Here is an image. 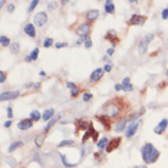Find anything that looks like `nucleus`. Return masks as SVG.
Instances as JSON below:
<instances>
[{"label":"nucleus","instance_id":"c756f323","mask_svg":"<svg viewBox=\"0 0 168 168\" xmlns=\"http://www.w3.org/2000/svg\"><path fill=\"white\" fill-rule=\"evenodd\" d=\"M59 118H60V116H57L56 118H52V119H50V121H49V123H48V124L45 126L44 130H45V132H49V129H50V128H51V127H52V126H54V124L56 123V121H57Z\"/></svg>","mask_w":168,"mask_h":168},{"label":"nucleus","instance_id":"2f4dec72","mask_svg":"<svg viewBox=\"0 0 168 168\" xmlns=\"http://www.w3.org/2000/svg\"><path fill=\"white\" fill-rule=\"evenodd\" d=\"M74 140H62L61 143H59V147H63V146H68V145H73Z\"/></svg>","mask_w":168,"mask_h":168},{"label":"nucleus","instance_id":"b1692460","mask_svg":"<svg viewBox=\"0 0 168 168\" xmlns=\"http://www.w3.org/2000/svg\"><path fill=\"white\" fill-rule=\"evenodd\" d=\"M29 117H31V119H32V121H35V122H37V121H39L43 116L40 115V112H39L38 110H34V111H32V112H31Z\"/></svg>","mask_w":168,"mask_h":168},{"label":"nucleus","instance_id":"aec40b11","mask_svg":"<svg viewBox=\"0 0 168 168\" xmlns=\"http://www.w3.org/2000/svg\"><path fill=\"white\" fill-rule=\"evenodd\" d=\"M55 115V110L54 109H48L43 112V121H50L52 119V116Z\"/></svg>","mask_w":168,"mask_h":168},{"label":"nucleus","instance_id":"a19ab883","mask_svg":"<svg viewBox=\"0 0 168 168\" xmlns=\"http://www.w3.org/2000/svg\"><path fill=\"white\" fill-rule=\"evenodd\" d=\"M162 18H163V20H167V18H168V8H166V9L162 11Z\"/></svg>","mask_w":168,"mask_h":168},{"label":"nucleus","instance_id":"423d86ee","mask_svg":"<svg viewBox=\"0 0 168 168\" xmlns=\"http://www.w3.org/2000/svg\"><path fill=\"white\" fill-rule=\"evenodd\" d=\"M139 124H140V121H135V122L129 123V126H128L127 129H126V136H127V138H132V136L136 133V130H138V128H139Z\"/></svg>","mask_w":168,"mask_h":168},{"label":"nucleus","instance_id":"6e6d98bb","mask_svg":"<svg viewBox=\"0 0 168 168\" xmlns=\"http://www.w3.org/2000/svg\"><path fill=\"white\" fill-rule=\"evenodd\" d=\"M167 74H168V69H167Z\"/></svg>","mask_w":168,"mask_h":168},{"label":"nucleus","instance_id":"4be33fe9","mask_svg":"<svg viewBox=\"0 0 168 168\" xmlns=\"http://www.w3.org/2000/svg\"><path fill=\"white\" fill-rule=\"evenodd\" d=\"M109 143H110V141H109L107 138H101V139H99V141L96 143V145H98V147H99L100 150H104V149L107 147Z\"/></svg>","mask_w":168,"mask_h":168},{"label":"nucleus","instance_id":"a211bd4d","mask_svg":"<svg viewBox=\"0 0 168 168\" xmlns=\"http://www.w3.org/2000/svg\"><path fill=\"white\" fill-rule=\"evenodd\" d=\"M96 132H95V129H94V127H93V123L90 124V127L86 130V134L83 135V138H82V143H86L90 136H94V134H95Z\"/></svg>","mask_w":168,"mask_h":168},{"label":"nucleus","instance_id":"58836bf2","mask_svg":"<svg viewBox=\"0 0 168 168\" xmlns=\"http://www.w3.org/2000/svg\"><path fill=\"white\" fill-rule=\"evenodd\" d=\"M67 45H68L67 43H56V44H55V48H56V49H61V48H66Z\"/></svg>","mask_w":168,"mask_h":168},{"label":"nucleus","instance_id":"393cba45","mask_svg":"<svg viewBox=\"0 0 168 168\" xmlns=\"http://www.w3.org/2000/svg\"><path fill=\"white\" fill-rule=\"evenodd\" d=\"M21 146H23V141H14L10 146H9V152H12V151H15L17 147H21Z\"/></svg>","mask_w":168,"mask_h":168},{"label":"nucleus","instance_id":"7c9ffc66","mask_svg":"<svg viewBox=\"0 0 168 168\" xmlns=\"http://www.w3.org/2000/svg\"><path fill=\"white\" fill-rule=\"evenodd\" d=\"M84 46H86L87 49H90L93 46V40H92V38L89 35L84 38Z\"/></svg>","mask_w":168,"mask_h":168},{"label":"nucleus","instance_id":"ea45409f","mask_svg":"<svg viewBox=\"0 0 168 168\" xmlns=\"http://www.w3.org/2000/svg\"><path fill=\"white\" fill-rule=\"evenodd\" d=\"M111 69H112V65H111V63H106V65L104 66V71H105V72H111Z\"/></svg>","mask_w":168,"mask_h":168},{"label":"nucleus","instance_id":"603ef678","mask_svg":"<svg viewBox=\"0 0 168 168\" xmlns=\"http://www.w3.org/2000/svg\"><path fill=\"white\" fill-rule=\"evenodd\" d=\"M4 4H5V2H4V0H2V2H0V6L3 8V6H4Z\"/></svg>","mask_w":168,"mask_h":168},{"label":"nucleus","instance_id":"20e7f679","mask_svg":"<svg viewBox=\"0 0 168 168\" xmlns=\"http://www.w3.org/2000/svg\"><path fill=\"white\" fill-rule=\"evenodd\" d=\"M146 16H141V15H138V14H134L132 15V17L128 20V25L129 26H143L145 22H146Z\"/></svg>","mask_w":168,"mask_h":168},{"label":"nucleus","instance_id":"3c124183","mask_svg":"<svg viewBox=\"0 0 168 168\" xmlns=\"http://www.w3.org/2000/svg\"><path fill=\"white\" fill-rule=\"evenodd\" d=\"M98 136H99V133H98V132H96V133H95V134H94V136H93V140H94V141H96V143H98V141H99V140H98Z\"/></svg>","mask_w":168,"mask_h":168},{"label":"nucleus","instance_id":"9d476101","mask_svg":"<svg viewBox=\"0 0 168 168\" xmlns=\"http://www.w3.org/2000/svg\"><path fill=\"white\" fill-rule=\"evenodd\" d=\"M17 127H18L20 130H27V129H29V128L33 127V121L31 118H25V119H22V121L18 122Z\"/></svg>","mask_w":168,"mask_h":168},{"label":"nucleus","instance_id":"1a4fd4ad","mask_svg":"<svg viewBox=\"0 0 168 168\" xmlns=\"http://www.w3.org/2000/svg\"><path fill=\"white\" fill-rule=\"evenodd\" d=\"M99 119V122L104 126L105 130H110L111 129V118L107 115H102V116H98L96 117Z\"/></svg>","mask_w":168,"mask_h":168},{"label":"nucleus","instance_id":"4468645a","mask_svg":"<svg viewBox=\"0 0 168 168\" xmlns=\"http://www.w3.org/2000/svg\"><path fill=\"white\" fill-rule=\"evenodd\" d=\"M119 112H121V107H119L118 105L110 104V107H109V110H107V116H109L110 118H112V117H116V116H117Z\"/></svg>","mask_w":168,"mask_h":168},{"label":"nucleus","instance_id":"9b49d317","mask_svg":"<svg viewBox=\"0 0 168 168\" xmlns=\"http://www.w3.org/2000/svg\"><path fill=\"white\" fill-rule=\"evenodd\" d=\"M167 126H168V119H167V118H163L162 121H160V123H158V124L156 126V128L153 129L155 134H163V132L166 130Z\"/></svg>","mask_w":168,"mask_h":168},{"label":"nucleus","instance_id":"5701e85b","mask_svg":"<svg viewBox=\"0 0 168 168\" xmlns=\"http://www.w3.org/2000/svg\"><path fill=\"white\" fill-rule=\"evenodd\" d=\"M127 122H128L127 119H122V121H119V122L115 126V130H116V132H118V133H119V132H122V130H124Z\"/></svg>","mask_w":168,"mask_h":168},{"label":"nucleus","instance_id":"f704fd0d","mask_svg":"<svg viewBox=\"0 0 168 168\" xmlns=\"http://www.w3.org/2000/svg\"><path fill=\"white\" fill-rule=\"evenodd\" d=\"M92 99H93V94H90V93H84V94H83V101L88 102V101H90Z\"/></svg>","mask_w":168,"mask_h":168},{"label":"nucleus","instance_id":"cd10ccee","mask_svg":"<svg viewBox=\"0 0 168 168\" xmlns=\"http://www.w3.org/2000/svg\"><path fill=\"white\" fill-rule=\"evenodd\" d=\"M60 157H61V160H62V163L65 164V167L66 168H72V167H76V163H68L67 162V158H66V155H60Z\"/></svg>","mask_w":168,"mask_h":168},{"label":"nucleus","instance_id":"6ab92c4d","mask_svg":"<svg viewBox=\"0 0 168 168\" xmlns=\"http://www.w3.org/2000/svg\"><path fill=\"white\" fill-rule=\"evenodd\" d=\"M38 54H39V49H38V48L33 49V50L31 51V54H29L28 56H26V61H27V62H32V61L38 60Z\"/></svg>","mask_w":168,"mask_h":168},{"label":"nucleus","instance_id":"dca6fc26","mask_svg":"<svg viewBox=\"0 0 168 168\" xmlns=\"http://www.w3.org/2000/svg\"><path fill=\"white\" fill-rule=\"evenodd\" d=\"M86 17H87L88 22H94V21L99 17V10H96V9L89 10V11L86 14Z\"/></svg>","mask_w":168,"mask_h":168},{"label":"nucleus","instance_id":"6e6552de","mask_svg":"<svg viewBox=\"0 0 168 168\" xmlns=\"http://www.w3.org/2000/svg\"><path fill=\"white\" fill-rule=\"evenodd\" d=\"M18 95H20V92H4L0 95V101L12 100V99H16Z\"/></svg>","mask_w":168,"mask_h":168},{"label":"nucleus","instance_id":"4c0bfd02","mask_svg":"<svg viewBox=\"0 0 168 168\" xmlns=\"http://www.w3.org/2000/svg\"><path fill=\"white\" fill-rule=\"evenodd\" d=\"M57 8V3H49L48 4V9L49 10H55Z\"/></svg>","mask_w":168,"mask_h":168},{"label":"nucleus","instance_id":"37998d69","mask_svg":"<svg viewBox=\"0 0 168 168\" xmlns=\"http://www.w3.org/2000/svg\"><path fill=\"white\" fill-rule=\"evenodd\" d=\"M129 83H130V77H126L122 80V86H126V84H129Z\"/></svg>","mask_w":168,"mask_h":168},{"label":"nucleus","instance_id":"c85d7f7f","mask_svg":"<svg viewBox=\"0 0 168 168\" xmlns=\"http://www.w3.org/2000/svg\"><path fill=\"white\" fill-rule=\"evenodd\" d=\"M10 49H11V52H14V54H18V52H20V43L14 42V43L10 45Z\"/></svg>","mask_w":168,"mask_h":168},{"label":"nucleus","instance_id":"c9c22d12","mask_svg":"<svg viewBox=\"0 0 168 168\" xmlns=\"http://www.w3.org/2000/svg\"><path fill=\"white\" fill-rule=\"evenodd\" d=\"M6 80V73L4 71H0V83H5Z\"/></svg>","mask_w":168,"mask_h":168},{"label":"nucleus","instance_id":"0eeeda50","mask_svg":"<svg viewBox=\"0 0 168 168\" xmlns=\"http://www.w3.org/2000/svg\"><path fill=\"white\" fill-rule=\"evenodd\" d=\"M104 73H105V71H104V68H96L94 72H92V74H90V82L92 83H96L98 80H100L101 78H102V76H104Z\"/></svg>","mask_w":168,"mask_h":168},{"label":"nucleus","instance_id":"72a5a7b5","mask_svg":"<svg viewBox=\"0 0 168 168\" xmlns=\"http://www.w3.org/2000/svg\"><path fill=\"white\" fill-rule=\"evenodd\" d=\"M38 4H39L38 0H33V2H31V5H29V8H28V12H32V11L37 8Z\"/></svg>","mask_w":168,"mask_h":168},{"label":"nucleus","instance_id":"09e8293b","mask_svg":"<svg viewBox=\"0 0 168 168\" xmlns=\"http://www.w3.org/2000/svg\"><path fill=\"white\" fill-rule=\"evenodd\" d=\"M8 117H9V118L12 117V109H11V107H8Z\"/></svg>","mask_w":168,"mask_h":168},{"label":"nucleus","instance_id":"f8f14e48","mask_svg":"<svg viewBox=\"0 0 168 168\" xmlns=\"http://www.w3.org/2000/svg\"><path fill=\"white\" fill-rule=\"evenodd\" d=\"M121 138H113L110 143H109V145H107V147H106V152H112V151H115L119 145H121Z\"/></svg>","mask_w":168,"mask_h":168},{"label":"nucleus","instance_id":"79ce46f5","mask_svg":"<svg viewBox=\"0 0 168 168\" xmlns=\"http://www.w3.org/2000/svg\"><path fill=\"white\" fill-rule=\"evenodd\" d=\"M14 11H15V5H14V4H9V5H8V12L11 14V12H14Z\"/></svg>","mask_w":168,"mask_h":168},{"label":"nucleus","instance_id":"bb28decb","mask_svg":"<svg viewBox=\"0 0 168 168\" xmlns=\"http://www.w3.org/2000/svg\"><path fill=\"white\" fill-rule=\"evenodd\" d=\"M44 140H45V134H40V135H38V136L35 138V145H37L38 147L43 146Z\"/></svg>","mask_w":168,"mask_h":168},{"label":"nucleus","instance_id":"f03ea898","mask_svg":"<svg viewBox=\"0 0 168 168\" xmlns=\"http://www.w3.org/2000/svg\"><path fill=\"white\" fill-rule=\"evenodd\" d=\"M90 31H92V25H90V22L87 21V22H82V23L77 27L76 33H77V35H79V37H82V38H86V37L89 35Z\"/></svg>","mask_w":168,"mask_h":168},{"label":"nucleus","instance_id":"ddd939ff","mask_svg":"<svg viewBox=\"0 0 168 168\" xmlns=\"http://www.w3.org/2000/svg\"><path fill=\"white\" fill-rule=\"evenodd\" d=\"M23 31H25V33H26L28 37H31V38H35V35H37L34 23H27V25L25 26Z\"/></svg>","mask_w":168,"mask_h":168},{"label":"nucleus","instance_id":"e433bc0d","mask_svg":"<svg viewBox=\"0 0 168 168\" xmlns=\"http://www.w3.org/2000/svg\"><path fill=\"white\" fill-rule=\"evenodd\" d=\"M123 87V90L124 92H132L133 90V86L129 83V84H126V86H122Z\"/></svg>","mask_w":168,"mask_h":168},{"label":"nucleus","instance_id":"5fc2aeb1","mask_svg":"<svg viewBox=\"0 0 168 168\" xmlns=\"http://www.w3.org/2000/svg\"><path fill=\"white\" fill-rule=\"evenodd\" d=\"M39 74H40V76H45V74H46V73H45V72H44V71H42V72H39Z\"/></svg>","mask_w":168,"mask_h":168},{"label":"nucleus","instance_id":"c03bdc74","mask_svg":"<svg viewBox=\"0 0 168 168\" xmlns=\"http://www.w3.org/2000/svg\"><path fill=\"white\" fill-rule=\"evenodd\" d=\"M78 93H79V89H78V88H76V89H72V90H71V95H72L73 98H74V96H77V95H78Z\"/></svg>","mask_w":168,"mask_h":168},{"label":"nucleus","instance_id":"864d4df0","mask_svg":"<svg viewBox=\"0 0 168 168\" xmlns=\"http://www.w3.org/2000/svg\"><path fill=\"white\" fill-rule=\"evenodd\" d=\"M135 168H147V167L146 166H136Z\"/></svg>","mask_w":168,"mask_h":168},{"label":"nucleus","instance_id":"2eb2a0df","mask_svg":"<svg viewBox=\"0 0 168 168\" xmlns=\"http://www.w3.org/2000/svg\"><path fill=\"white\" fill-rule=\"evenodd\" d=\"M105 38L107 39V40H110L113 45H116L118 42H119V39H118V37H117V33H116V31L115 29H111V31H109L107 32V34L105 35Z\"/></svg>","mask_w":168,"mask_h":168},{"label":"nucleus","instance_id":"8fccbe9b","mask_svg":"<svg viewBox=\"0 0 168 168\" xmlns=\"http://www.w3.org/2000/svg\"><path fill=\"white\" fill-rule=\"evenodd\" d=\"M11 123H12L11 121H6V122L4 123V127H5V128H9V127L11 126Z\"/></svg>","mask_w":168,"mask_h":168},{"label":"nucleus","instance_id":"a878e982","mask_svg":"<svg viewBox=\"0 0 168 168\" xmlns=\"http://www.w3.org/2000/svg\"><path fill=\"white\" fill-rule=\"evenodd\" d=\"M10 43H11V42H10V39H9L8 37H5V35H2V37H0V44H2V46H4V48L10 46V45H11Z\"/></svg>","mask_w":168,"mask_h":168},{"label":"nucleus","instance_id":"412c9836","mask_svg":"<svg viewBox=\"0 0 168 168\" xmlns=\"http://www.w3.org/2000/svg\"><path fill=\"white\" fill-rule=\"evenodd\" d=\"M105 11L107 14H115V11H116L115 4L112 2H110V0H107V2L105 3Z\"/></svg>","mask_w":168,"mask_h":168},{"label":"nucleus","instance_id":"49530a36","mask_svg":"<svg viewBox=\"0 0 168 168\" xmlns=\"http://www.w3.org/2000/svg\"><path fill=\"white\" fill-rule=\"evenodd\" d=\"M115 89H116V92H121V90H123L122 84H116V86H115Z\"/></svg>","mask_w":168,"mask_h":168},{"label":"nucleus","instance_id":"7ed1b4c3","mask_svg":"<svg viewBox=\"0 0 168 168\" xmlns=\"http://www.w3.org/2000/svg\"><path fill=\"white\" fill-rule=\"evenodd\" d=\"M155 38V34L153 33H151V34H147V35H145L141 40H140V43H139V45H138V51H139V54H145L146 51H147V46H149V43L152 40Z\"/></svg>","mask_w":168,"mask_h":168},{"label":"nucleus","instance_id":"f3484780","mask_svg":"<svg viewBox=\"0 0 168 168\" xmlns=\"http://www.w3.org/2000/svg\"><path fill=\"white\" fill-rule=\"evenodd\" d=\"M92 122H86V121H83V119H77L76 121V126H77V129L78 130H87L89 127H90Z\"/></svg>","mask_w":168,"mask_h":168},{"label":"nucleus","instance_id":"473e14b6","mask_svg":"<svg viewBox=\"0 0 168 168\" xmlns=\"http://www.w3.org/2000/svg\"><path fill=\"white\" fill-rule=\"evenodd\" d=\"M52 43H54V39L52 38H45L44 39V43H43V46L44 48H50L52 45Z\"/></svg>","mask_w":168,"mask_h":168},{"label":"nucleus","instance_id":"39448f33","mask_svg":"<svg viewBox=\"0 0 168 168\" xmlns=\"http://www.w3.org/2000/svg\"><path fill=\"white\" fill-rule=\"evenodd\" d=\"M33 22H34V26H37V27H43V26L48 22V15H46L45 12L40 11V12L35 14V16H34V18H33Z\"/></svg>","mask_w":168,"mask_h":168},{"label":"nucleus","instance_id":"f257e3e1","mask_svg":"<svg viewBox=\"0 0 168 168\" xmlns=\"http://www.w3.org/2000/svg\"><path fill=\"white\" fill-rule=\"evenodd\" d=\"M141 157L145 163H155L160 157V151L151 143H146L141 147Z\"/></svg>","mask_w":168,"mask_h":168},{"label":"nucleus","instance_id":"a18cd8bd","mask_svg":"<svg viewBox=\"0 0 168 168\" xmlns=\"http://www.w3.org/2000/svg\"><path fill=\"white\" fill-rule=\"evenodd\" d=\"M67 87H68V88H69L71 90H72V89H76V88H77V87H76V84H74V83H71V82H67Z\"/></svg>","mask_w":168,"mask_h":168},{"label":"nucleus","instance_id":"de8ad7c7","mask_svg":"<svg viewBox=\"0 0 168 168\" xmlns=\"http://www.w3.org/2000/svg\"><path fill=\"white\" fill-rule=\"evenodd\" d=\"M106 52H107V55H109V56H111V55H113L115 49H113V48H110V49H107V51H106Z\"/></svg>","mask_w":168,"mask_h":168}]
</instances>
